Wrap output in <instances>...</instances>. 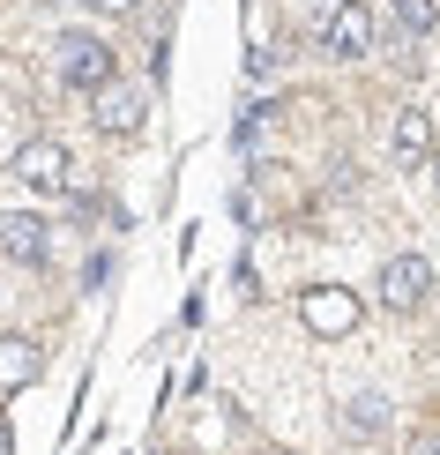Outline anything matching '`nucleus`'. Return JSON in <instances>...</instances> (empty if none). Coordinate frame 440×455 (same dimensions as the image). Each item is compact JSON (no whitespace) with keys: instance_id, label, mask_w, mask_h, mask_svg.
<instances>
[{"instance_id":"7ed1b4c3","label":"nucleus","mask_w":440,"mask_h":455,"mask_svg":"<svg viewBox=\"0 0 440 455\" xmlns=\"http://www.w3.org/2000/svg\"><path fill=\"white\" fill-rule=\"evenodd\" d=\"M8 172H15V180H23V187H30V195H60V187H68V172H75V164H68V149H60V142H52V135H37V142H23V149H15V157H8Z\"/></svg>"},{"instance_id":"9d476101","label":"nucleus","mask_w":440,"mask_h":455,"mask_svg":"<svg viewBox=\"0 0 440 455\" xmlns=\"http://www.w3.org/2000/svg\"><path fill=\"white\" fill-rule=\"evenodd\" d=\"M37 381V344L30 336H0V388H23Z\"/></svg>"},{"instance_id":"423d86ee","label":"nucleus","mask_w":440,"mask_h":455,"mask_svg":"<svg viewBox=\"0 0 440 455\" xmlns=\"http://www.w3.org/2000/svg\"><path fill=\"white\" fill-rule=\"evenodd\" d=\"M0 254L23 261V269H37V261L52 254V224L30 217V210H8V217H0Z\"/></svg>"},{"instance_id":"39448f33","label":"nucleus","mask_w":440,"mask_h":455,"mask_svg":"<svg viewBox=\"0 0 440 455\" xmlns=\"http://www.w3.org/2000/svg\"><path fill=\"white\" fill-rule=\"evenodd\" d=\"M426 157H433V112L426 105H404L396 127H388V164H396V172H418Z\"/></svg>"},{"instance_id":"20e7f679","label":"nucleus","mask_w":440,"mask_h":455,"mask_svg":"<svg viewBox=\"0 0 440 455\" xmlns=\"http://www.w3.org/2000/svg\"><path fill=\"white\" fill-rule=\"evenodd\" d=\"M426 291H433V261L426 254H388L380 261V307L411 314V307H426Z\"/></svg>"},{"instance_id":"4468645a","label":"nucleus","mask_w":440,"mask_h":455,"mask_svg":"<svg viewBox=\"0 0 440 455\" xmlns=\"http://www.w3.org/2000/svg\"><path fill=\"white\" fill-rule=\"evenodd\" d=\"M426 164H433V187H440V149H433V157H426Z\"/></svg>"},{"instance_id":"6e6552de","label":"nucleus","mask_w":440,"mask_h":455,"mask_svg":"<svg viewBox=\"0 0 440 455\" xmlns=\"http://www.w3.org/2000/svg\"><path fill=\"white\" fill-rule=\"evenodd\" d=\"M142 112H149V98L142 90H127V83H105L98 90V112H90V120H98V135H142Z\"/></svg>"},{"instance_id":"2eb2a0df","label":"nucleus","mask_w":440,"mask_h":455,"mask_svg":"<svg viewBox=\"0 0 440 455\" xmlns=\"http://www.w3.org/2000/svg\"><path fill=\"white\" fill-rule=\"evenodd\" d=\"M261 455H292V448H261Z\"/></svg>"},{"instance_id":"1a4fd4ad","label":"nucleus","mask_w":440,"mask_h":455,"mask_svg":"<svg viewBox=\"0 0 440 455\" xmlns=\"http://www.w3.org/2000/svg\"><path fill=\"white\" fill-rule=\"evenodd\" d=\"M343 433H351V441H380V433H388V395H351V403H343Z\"/></svg>"},{"instance_id":"f8f14e48","label":"nucleus","mask_w":440,"mask_h":455,"mask_svg":"<svg viewBox=\"0 0 440 455\" xmlns=\"http://www.w3.org/2000/svg\"><path fill=\"white\" fill-rule=\"evenodd\" d=\"M404 455H440V426H426V433H411V448Z\"/></svg>"},{"instance_id":"ddd939ff","label":"nucleus","mask_w":440,"mask_h":455,"mask_svg":"<svg viewBox=\"0 0 440 455\" xmlns=\"http://www.w3.org/2000/svg\"><path fill=\"white\" fill-rule=\"evenodd\" d=\"M90 8H105V15H127V8H135V0H90Z\"/></svg>"},{"instance_id":"f03ea898","label":"nucleus","mask_w":440,"mask_h":455,"mask_svg":"<svg viewBox=\"0 0 440 455\" xmlns=\"http://www.w3.org/2000/svg\"><path fill=\"white\" fill-rule=\"evenodd\" d=\"M366 45H373V15H366V0L321 8V52H329V60H366Z\"/></svg>"},{"instance_id":"f257e3e1","label":"nucleus","mask_w":440,"mask_h":455,"mask_svg":"<svg viewBox=\"0 0 440 455\" xmlns=\"http://www.w3.org/2000/svg\"><path fill=\"white\" fill-rule=\"evenodd\" d=\"M52 75H60L68 90H105L112 83V45L98 30H60V45H52Z\"/></svg>"},{"instance_id":"9b49d317","label":"nucleus","mask_w":440,"mask_h":455,"mask_svg":"<svg viewBox=\"0 0 440 455\" xmlns=\"http://www.w3.org/2000/svg\"><path fill=\"white\" fill-rule=\"evenodd\" d=\"M388 8H396V30L404 37H426L440 23V0H388Z\"/></svg>"},{"instance_id":"0eeeda50","label":"nucleus","mask_w":440,"mask_h":455,"mask_svg":"<svg viewBox=\"0 0 440 455\" xmlns=\"http://www.w3.org/2000/svg\"><path fill=\"white\" fill-rule=\"evenodd\" d=\"M299 314H306V329H314V336H351V329H358V299H351V291H336V283L306 291V299H299Z\"/></svg>"},{"instance_id":"dca6fc26","label":"nucleus","mask_w":440,"mask_h":455,"mask_svg":"<svg viewBox=\"0 0 440 455\" xmlns=\"http://www.w3.org/2000/svg\"><path fill=\"white\" fill-rule=\"evenodd\" d=\"M321 8H343V0H321Z\"/></svg>"}]
</instances>
